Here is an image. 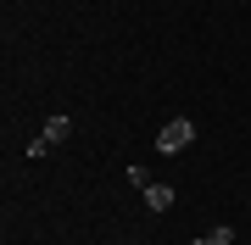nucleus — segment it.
Listing matches in <instances>:
<instances>
[{"label":"nucleus","instance_id":"obj_1","mask_svg":"<svg viewBox=\"0 0 251 245\" xmlns=\"http://www.w3.org/2000/svg\"><path fill=\"white\" fill-rule=\"evenodd\" d=\"M67 134H73V117H62V111H56V117H50L45 128H39L34 139H28V151H23V156H28V162H39V156H50V151L62 145Z\"/></svg>","mask_w":251,"mask_h":245},{"label":"nucleus","instance_id":"obj_2","mask_svg":"<svg viewBox=\"0 0 251 245\" xmlns=\"http://www.w3.org/2000/svg\"><path fill=\"white\" fill-rule=\"evenodd\" d=\"M190 139H196V123H190V117H168V123H162V134H156V151L173 156V151H184Z\"/></svg>","mask_w":251,"mask_h":245},{"label":"nucleus","instance_id":"obj_3","mask_svg":"<svg viewBox=\"0 0 251 245\" xmlns=\"http://www.w3.org/2000/svg\"><path fill=\"white\" fill-rule=\"evenodd\" d=\"M145 206H151V212H168L173 206V184H145Z\"/></svg>","mask_w":251,"mask_h":245},{"label":"nucleus","instance_id":"obj_4","mask_svg":"<svg viewBox=\"0 0 251 245\" xmlns=\"http://www.w3.org/2000/svg\"><path fill=\"white\" fill-rule=\"evenodd\" d=\"M190 245H218V240H212V234H201V240H190Z\"/></svg>","mask_w":251,"mask_h":245}]
</instances>
